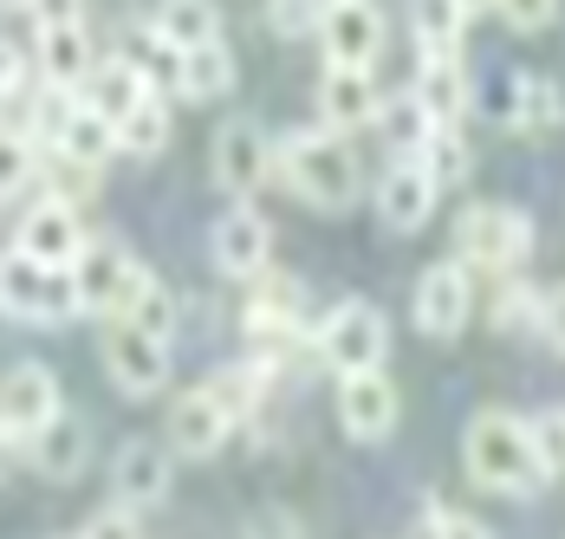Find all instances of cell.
Returning <instances> with one entry per match:
<instances>
[{"label":"cell","instance_id":"obj_1","mask_svg":"<svg viewBox=\"0 0 565 539\" xmlns=\"http://www.w3.org/2000/svg\"><path fill=\"white\" fill-rule=\"evenodd\" d=\"M274 176L306 209H326V215L351 209L358 189H364V169H358V157H351V144L339 130H286L274 144Z\"/></svg>","mask_w":565,"mask_h":539},{"label":"cell","instance_id":"obj_2","mask_svg":"<svg viewBox=\"0 0 565 539\" xmlns=\"http://www.w3.org/2000/svg\"><path fill=\"white\" fill-rule=\"evenodd\" d=\"M461 468H468V482L488 487V494H540V487L553 482L540 468V455H533L526 423L508 416V410H475L468 416V430H461Z\"/></svg>","mask_w":565,"mask_h":539},{"label":"cell","instance_id":"obj_3","mask_svg":"<svg viewBox=\"0 0 565 539\" xmlns=\"http://www.w3.org/2000/svg\"><path fill=\"white\" fill-rule=\"evenodd\" d=\"M312 351L326 358V371L339 378H364V371H384L391 358V319L371 306V299H344L326 319L312 325Z\"/></svg>","mask_w":565,"mask_h":539},{"label":"cell","instance_id":"obj_4","mask_svg":"<svg viewBox=\"0 0 565 539\" xmlns=\"http://www.w3.org/2000/svg\"><path fill=\"white\" fill-rule=\"evenodd\" d=\"M0 313L20 325H65V319H78L85 306H78L72 273L40 267L20 247H0Z\"/></svg>","mask_w":565,"mask_h":539},{"label":"cell","instance_id":"obj_5","mask_svg":"<svg viewBox=\"0 0 565 539\" xmlns=\"http://www.w3.org/2000/svg\"><path fill=\"white\" fill-rule=\"evenodd\" d=\"M455 247H461L455 261H468V267L513 273L533 254V215L513 209V202H475V209H461V221H455Z\"/></svg>","mask_w":565,"mask_h":539},{"label":"cell","instance_id":"obj_6","mask_svg":"<svg viewBox=\"0 0 565 539\" xmlns=\"http://www.w3.org/2000/svg\"><path fill=\"white\" fill-rule=\"evenodd\" d=\"M157 273L143 267L137 254H124L117 241H92L85 254H78V267H72V286H78V306L85 313H98L105 325L130 319V306L143 299V286H150Z\"/></svg>","mask_w":565,"mask_h":539},{"label":"cell","instance_id":"obj_7","mask_svg":"<svg viewBox=\"0 0 565 539\" xmlns=\"http://www.w3.org/2000/svg\"><path fill=\"white\" fill-rule=\"evenodd\" d=\"M409 319H416L423 338H436V345L461 338L468 319H475V273H468V261H436V267H423L416 299H409Z\"/></svg>","mask_w":565,"mask_h":539},{"label":"cell","instance_id":"obj_8","mask_svg":"<svg viewBox=\"0 0 565 539\" xmlns=\"http://www.w3.org/2000/svg\"><path fill=\"white\" fill-rule=\"evenodd\" d=\"M209 169H215V189H227L234 202H247V195L274 176V137H267L254 117H227L222 130H215Z\"/></svg>","mask_w":565,"mask_h":539},{"label":"cell","instance_id":"obj_9","mask_svg":"<svg viewBox=\"0 0 565 539\" xmlns=\"http://www.w3.org/2000/svg\"><path fill=\"white\" fill-rule=\"evenodd\" d=\"M13 247H20L26 261H40V267L72 273V267H78V254H85L92 241H85V221H78V209H72L65 195H46L40 209H26L20 234H13Z\"/></svg>","mask_w":565,"mask_h":539},{"label":"cell","instance_id":"obj_10","mask_svg":"<svg viewBox=\"0 0 565 539\" xmlns=\"http://www.w3.org/2000/svg\"><path fill=\"white\" fill-rule=\"evenodd\" d=\"M209 254H215V267L227 279H260V273L274 267V221L260 215L254 202H234L215 221V234H209Z\"/></svg>","mask_w":565,"mask_h":539},{"label":"cell","instance_id":"obj_11","mask_svg":"<svg viewBox=\"0 0 565 539\" xmlns=\"http://www.w3.org/2000/svg\"><path fill=\"white\" fill-rule=\"evenodd\" d=\"M319 53H326V65L371 72L377 53H384V13L371 0H332L326 20H319Z\"/></svg>","mask_w":565,"mask_h":539},{"label":"cell","instance_id":"obj_12","mask_svg":"<svg viewBox=\"0 0 565 539\" xmlns=\"http://www.w3.org/2000/svg\"><path fill=\"white\" fill-rule=\"evenodd\" d=\"M175 448L163 442H150V435H130L124 448H117L111 462V494L117 507H130V514H143V507H163L170 500V482H175Z\"/></svg>","mask_w":565,"mask_h":539},{"label":"cell","instance_id":"obj_13","mask_svg":"<svg viewBox=\"0 0 565 539\" xmlns=\"http://www.w3.org/2000/svg\"><path fill=\"white\" fill-rule=\"evenodd\" d=\"M105 371H111V383L124 397H157L170 383V345L117 319L105 331Z\"/></svg>","mask_w":565,"mask_h":539},{"label":"cell","instance_id":"obj_14","mask_svg":"<svg viewBox=\"0 0 565 539\" xmlns=\"http://www.w3.org/2000/svg\"><path fill=\"white\" fill-rule=\"evenodd\" d=\"M488 110H494L508 130H520V137H546V130L565 124V92L553 78H540V72H508V78L494 85Z\"/></svg>","mask_w":565,"mask_h":539},{"label":"cell","instance_id":"obj_15","mask_svg":"<svg viewBox=\"0 0 565 539\" xmlns=\"http://www.w3.org/2000/svg\"><path fill=\"white\" fill-rule=\"evenodd\" d=\"M58 416H65V397H58V378L46 364H13L0 378V423L20 435V442H33Z\"/></svg>","mask_w":565,"mask_h":539},{"label":"cell","instance_id":"obj_16","mask_svg":"<svg viewBox=\"0 0 565 539\" xmlns=\"http://www.w3.org/2000/svg\"><path fill=\"white\" fill-rule=\"evenodd\" d=\"M377 221L391 228V234H416L423 221L436 215V202H443V189H436V176L423 169L416 157H403V162H391L384 176H377Z\"/></svg>","mask_w":565,"mask_h":539},{"label":"cell","instance_id":"obj_17","mask_svg":"<svg viewBox=\"0 0 565 539\" xmlns=\"http://www.w3.org/2000/svg\"><path fill=\"white\" fill-rule=\"evenodd\" d=\"M234 423H241V416L222 403V390H215V383H195V390L175 397V410H170V448L202 462V455H215L227 435H234Z\"/></svg>","mask_w":565,"mask_h":539},{"label":"cell","instance_id":"obj_18","mask_svg":"<svg viewBox=\"0 0 565 539\" xmlns=\"http://www.w3.org/2000/svg\"><path fill=\"white\" fill-rule=\"evenodd\" d=\"M403 416V397L384 371H364V378H339V430L351 442H384Z\"/></svg>","mask_w":565,"mask_h":539},{"label":"cell","instance_id":"obj_19","mask_svg":"<svg viewBox=\"0 0 565 539\" xmlns=\"http://www.w3.org/2000/svg\"><path fill=\"white\" fill-rule=\"evenodd\" d=\"M247 338H254L260 351H280L286 338H299V279H292V273H260V279H254Z\"/></svg>","mask_w":565,"mask_h":539},{"label":"cell","instance_id":"obj_20","mask_svg":"<svg viewBox=\"0 0 565 539\" xmlns=\"http://www.w3.org/2000/svg\"><path fill=\"white\" fill-rule=\"evenodd\" d=\"M377 105H384V92L371 85V72L326 65V78H319V124L326 130H364V124H377Z\"/></svg>","mask_w":565,"mask_h":539},{"label":"cell","instance_id":"obj_21","mask_svg":"<svg viewBox=\"0 0 565 539\" xmlns=\"http://www.w3.org/2000/svg\"><path fill=\"white\" fill-rule=\"evenodd\" d=\"M26 462L46 475V482H78L85 475V462H92V430H85V416H58L46 430L26 442Z\"/></svg>","mask_w":565,"mask_h":539},{"label":"cell","instance_id":"obj_22","mask_svg":"<svg viewBox=\"0 0 565 539\" xmlns=\"http://www.w3.org/2000/svg\"><path fill=\"white\" fill-rule=\"evenodd\" d=\"M143 98H157V85H150V72H143L130 53L105 59V65L92 72V85H85V105L98 110V117H111V124H124Z\"/></svg>","mask_w":565,"mask_h":539},{"label":"cell","instance_id":"obj_23","mask_svg":"<svg viewBox=\"0 0 565 539\" xmlns=\"http://www.w3.org/2000/svg\"><path fill=\"white\" fill-rule=\"evenodd\" d=\"M150 40L170 46L175 59L195 53V46H215L222 40V7L215 0H163L157 20H150Z\"/></svg>","mask_w":565,"mask_h":539},{"label":"cell","instance_id":"obj_24","mask_svg":"<svg viewBox=\"0 0 565 539\" xmlns=\"http://www.w3.org/2000/svg\"><path fill=\"white\" fill-rule=\"evenodd\" d=\"M436 130H443V124H436V117H429V105L416 98V85H403V92H391V98L377 105V137L396 150V162H403V157H423V144H429Z\"/></svg>","mask_w":565,"mask_h":539},{"label":"cell","instance_id":"obj_25","mask_svg":"<svg viewBox=\"0 0 565 539\" xmlns=\"http://www.w3.org/2000/svg\"><path fill=\"white\" fill-rule=\"evenodd\" d=\"M40 72H46V85L85 92V85H92V72H98L85 27H46V33H40Z\"/></svg>","mask_w":565,"mask_h":539},{"label":"cell","instance_id":"obj_26","mask_svg":"<svg viewBox=\"0 0 565 539\" xmlns=\"http://www.w3.org/2000/svg\"><path fill=\"white\" fill-rule=\"evenodd\" d=\"M175 92H182L189 105L227 98V92H234V53H227V40H215V46H195V53L175 59Z\"/></svg>","mask_w":565,"mask_h":539},{"label":"cell","instance_id":"obj_27","mask_svg":"<svg viewBox=\"0 0 565 539\" xmlns=\"http://www.w3.org/2000/svg\"><path fill=\"white\" fill-rule=\"evenodd\" d=\"M416 98L429 105V117H436L443 130H449V124H461V110L475 105L461 59H423V72H416Z\"/></svg>","mask_w":565,"mask_h":539},{"label":"cell","instance_id":"obj_28","mask_svg":"<svg viewBox=\"0 0 565 539\" xmlns=\"http://www.w3.org/2000/svg\"><path fill=\"white\" fill-rule=\"evenodd\" d=\"M111 157H117V124L98 117L92 105H78L72 124H65V137H58V162H72V169H105Z\"/></svg>","mask_w":565,"mask_h":539},{"label":"cell","instance_id":"obj_29","mask_svg":"<svg viewBox=\"0 0 565 539\" xmlns=\"http://www.w3.org/2000/svg\"><path fill=\"white\" fill-rule=\"evenodd\" d=\"M409 20H416V59H461V33H468L461 0H416Z\"/></svg>","mask_w":565,"mask_h":539},{"label":"cell","instance_id":"obj_30","mask_svg":"<svg viewBox=\"0 0 565 539\" xmlns=\"http://www.w3.org/2000/svg\"><path fill=\"white\" fill-rule=\"evenodd\" d=\"M423 169L436 176V189H461L468 176H475V144L461 137V124H449V130H436L429 144H423Z\"/></svg>","mask_w":565,"mask_h":539},{"label":"cell","instance_id":"obj_31","mask_svg":"<svg viewBox=\"0 0 565 539\" xmlns=\"http://www.w3.org/2000/svg\"><path fill=\"white\" fill-rule=\"evenodd\" d=\"M163 144H170V110H163V98H143V105L117 124V150H130V157H157Z\"/></svg>","mask_w":565,"mask_h":539},{"label":"cell","instance_id":"obj_32","mask_svg":"<svg viewBox=\"0 0 565 539\" xmlns=\"http://www.w3.org/2000/svg\"><path fill=\"white\" fill-rule=\"evenodd\" d=\"M85 105V92H65V85H46L33 110H26V137H46L58 150V137H65V124H72V110Z\"/></svg>","mask_w":565,"mask_h":539},{"label":"cell","instance_id":"obj_33","mask_svg":"<svg viewBox=\"0 0 565 539\" xmlns=\"http://www.w3.org/2000/svg\"><path fill=\"white\" fill-rule=\"evenodd\" d=\"M33 169H40V150H33V137L0 124V202H13V195L33 182Z\"/></svg>","mask_w":565,"mask_h":539},{"label":"cell","instance_id":"obj_34","mask_svg":"<svg viewBox=\"0 0 565 539\" xmlns=\"http://www.w3.org/2000/svg\"><path fill=\"white\" fill-rule=\"evenodd\" d=\"M540 306H546V286L508 279V286L494 293V325H501V331H540Z\"/></svg>","mask_w":565,"mask_h":539},{"label":"cell","instance_id":"obj_35","mask_svg":"<svg viewBox=\"0 0 565 539\" xmlns=\"http://www.w3.org/2000/svg\"><path fill=\"white\" fill-rule=\"evenodd\" d=\"M124 325H137V331H150V338H163V345H170V338H175V293L163 286V279H150V286H143V299L130 306V319H124Z\"/></svg>","mask_w":565,"mask_h":539},{"label":"cell","instance_id":"obj_36","mask_svg":"<svg viewBox=\"0 0 565 539\" xmlns=\"http://www.w3.org/2000/svg\"><path fill=\"white\" fill-rule=\"evenodd\" d=\"M423 527H429V539H494L488 533V520H475V514L449 507L443 494H423Z\"/></svg>","mask_w":565,"mask_h":539},{"label":"cell","instance_id":"obj_37","mask_svg":"<svg viewBox=\"0 0 565 539\" xmlns=\"http://www.w3.org/2000/svg\"><path fill=\"white\" fill-rule=\"evenodd\" d=\"M326 7H332V0H267V27H274L280 40H306V33H319Z\"/></svg>","mask_w":565,"mask_h":539},{"label":"cell","instance_id":"obj_38","mask_svg":"<svg viewBox=\"0 0 565 539\" xmlns=\"http://www.w3.org/2000/svg\"><path fill=\"white\" fill-rule=\"evenodd\" d=\"M526 435H533L540 468H546V475H565V410H540V416L526 423Z\"/></svg>","mask_w":565,"mask_h":539},{"label":"cell","instance_id":"obj_39","mask_svg":"<svg viewBox=\"0 0 565 539\" xmlns=\"http://www.w3.org/2000/svg\"><path fill=\"white\" fill-rule=\"evenodd\" d=\"M78 539H143V527H137V514L130 507H105V514H92L85 520V533Z\"/></svg>","mask_w":565,"mask_h":539},{"label":"cell","instance_id":"obj_40","mask_svg":"<svg viewBox=\"0 0 565 539\" xmlns=\"http://www.w3.org/2000/svg\"><path fill=\"white\" fill-rule=\"evenodd\" d=\"M241 539H299V520L286 507H260V514H247Z\"/></svg>","mask_w":565,"mask_h":539},{"label":"cell","instance_id":"obj_41","mask_svg":"<svg viewBox=\"0 0 565 539\" xmlns=\"http://www.w3.org/2000/svg\"><path fill=\"white\" fill-rule=\"evenodd\" d=\"M501 13H508L520 33H540V27H553V13H559V0H501Z\"/></svg>","mask_w":565,"mask_h":539},{"label":"cell","instance_id":"obj_42","mask_svg":"<svg viewBox=\"0 0 565 539\" xmlns=\"http://www.w3.org/2000/svg\"><path fill=\"white\" fill-rule=\"evenodd\" d=\"M540 338H546V345L565 358V279H559V286H546V306H540Z\"/></svg>","mask_w":565,"mask_h":539},{"label":"cell","instance_id":"obj_43","mask_svg":"<svg viewBox=\"0 0 565 539\" xmlns=\"http://www.w3.org/2000/svg\"><path fill=\"white\" fill-rule=\"evenodd\" d=\"M26 13L40 20V33L46 27H85V0H33Z\"/></svg>","mask_w":565,"mask_h":539},{"label":"cell","instance_id":"obj_44","mask_svg":"<svg viewBox=\"0 0 565 539\" xmlns=\"http://www.w3.org/2000/svg\"><path fill=\"white\" fill-rule=\"evenodd\" d=\"M26 92V53L0 33V98H20Z\"/></svg>","mask_w":565,"mask_h":539},{"label":"cell","instance_id":"obj_45","mask_svg":"<svg viewBox=\"0 0 565 539\" xmlns=\"http://www.w3.org/2000/svg\"><path fill=\"white\" fill-rule=\"evenodd\" d=\"M20 462H26V442L0 423V482H13V468H20Z\"/></svg>","mask_w":565,"mask_h":539},{"label":"cell","instance_id":"obj_46","mask_svg":"<svg viewBox=\"0 0 565 539\" xmlns=\"http://www.w3.org/2000/svg\"><path fill=\"white\" fill-rule=\"evenodd\" d=\"M488 7H501V0H461V13H488Z\"/></svg>","mask_w":565,"mask_h":539},{"label":"cell","instance_id":"obj_47","mask_svg":"<svg viewBox=\"0 0 565 539\" xmlns=\"http://www.w3.org/2000/svg\"><path fill=\"white\" fill-rule=\"evenodd\" d=\"M0 7H33V0H0Z\"/></svg>","mask_w":565,"mask_h":539}]
</instances>
